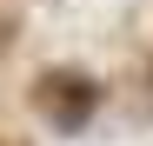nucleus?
Returning <instances> with one entry per match:
<instances>
[{"label":"nucleus","mask_w":153,"mask_h":146,"mask_svg":"<svg viewBox=\"0 0 153 146\" xmlns=\"http://www.w3.org/2000/svg\"><path fill=\"white\" fill-rule=\"evenodd\" d=\"M93 100H100V86L87 80V73H47L40 80V113L53 119V126H87V113H93Z\"/></svg>","instance_id":"1"}]
</instances>
